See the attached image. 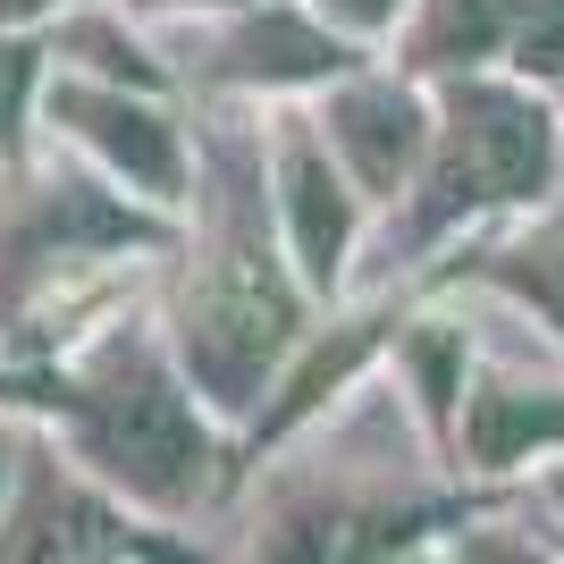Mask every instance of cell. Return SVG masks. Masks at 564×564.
Returning <instances> with one entry per match:
<instances>
[{"label":"cell","mask_w":564,"mask_h":564,"mask_svg":"<svg viewBox=\"0 0 564 564\" xmlns=\"http://www.w3.org/2000/svg\"><path fill=\"white\" fill-rule=\"evenodd\" d=\"M497 279H514L522 295H531V304L547 312V321H564V219H556L547 236H531L522 253H506V261H497Z\"/></svg>","instance_id":"9"},{"label":"cell","mask_w":564,"mask_h":564,"mask_svg":"<svg viewBox=\"0 0 564 564\" xmlns=\"http://www.w3.org/2000/svg\"><path fill=\"white\" fill-rule=\"evenodd\" d=\"M25 9H43V0H0V18H25Z\"/></svg>","instance_id":"13"},{"label":"cell","mask_w":564,"mask_h":564,"mask_svg":"<svg viewBox=\"0 0 564 564\" xmlns=\"http://www.w3.org/2000/svg\"><path fill=\"white\" fill-rule=\"evenodd\" d=\"M59 118H76V127H85V135H94L118 169H135L152 194H177V143H169L161 118L127 110L118 94H85V85H68V94H59Z\"/></svg>","instance_id":"5"},{"label":"cell","mask_w":564,"mask_h":564,"mask_svg":"<svg viewBox=\"0 0 564 564\" xmlns=\"http://www.w3.org/2000/svg\"><path fill=\"white\" fill-rule=\"evenodd\" d=\"M514 59H522V68H540V76H564V0H522Z\"/></svg>","instance_id":"10"},{"label":"cell","mask_w":564,"mask_h":564,"mask_svg":"<svg viewBox=\"0 0 564 564\" xmlns=\"http://www.w3.org/2000/svg\"><path fill=\"white\" fill-rule=\"evenodd\" d=\"M25 76H34V51H0V143L18 135V101H25Z\"/></svg>","instance_id":"11"},{"label":"cell","mask_w":564,"mask_h":564,"mask_svg":"<svg viewBox=\"0 0 564 564\" xmlns=\"http://www.w3.org/2000/svg\"><path fill=\"white\" fill-rule=\"evenodd\" d=\"M337 9H346V18H362V25H371V18H388L397 0H337Z\"/></svg>","instance_id":"12"},{"label":"cell","mask_w":564,"mask_h":564,"mask_svg":"<svg viewBox=\"0 0 564 564\" xmlns=\"http://www.w3.org/2000/svg\"><path fill=\"white\" fill-rule=\"evenodd\" d=\"M547 438H564V397H506V388L471 397V455L480 464H514L522 447H547Z\"/></svg>","instance_id":"7"},{"label":"cell","mask_w":564,"mask_h":564,"mask_svg":"<svg viewBox=\"0 0 564 564\" xmlns=\"http://www.w3.org/2000/svg\"><path fill=\"white\" fill-rule=\"evenodd\" d=\"M76 422H85V447L101 455V471H118L135 497L152 506H186L203 489V430H194L186 397L169 388L143 354H110L85 388H68Z\"/></svg>","instance_id":"1"},{"label":"cell","mask_w":564,"mask_h":564,"mask_svg":"<svg viewBox=\"0 0 564 564\" xmlns=\"http://www.w3.org/2000/svg\"><path fill=\"white\" fill-rule=\"evenodd\" d=\"M286 219H295V253L312 279H329L346 261V194L312 143H286Z\"/></svg>","instance_id":"6"},{"label":"cell","mask_w":564,"mask_h":564,"mask_svg":"<svg viewBox=\"0 0 564 564\" xmlns=\"http://www.w3.org/2000/svg\"><path fill=\"white\" fill-rule=\"evenodd\" d=\"M547 186V118L522 94H489V85H464L455 94V127L447 152L430 169V203L422 228H447L455 212H480V203H514V194Z\"/></svg>","instance_id":"2"},{"label":"cell","mask_w":564,"mask_h":564,"mask_svg":"<svg viewBox=\"0 0 564 564\" xmlns=\"http://www.w3.org/2000/svg\"><path fill=\"white\" fill-rule=\"evenodd\" d=\"M337 143H346V161L362 169V186H397L404 169H413V143H422V110L397 94V85H362V94L337 101Z\"/></svg>","instance_id":"4"},{"label":"cell","mask_w":564,"mask_h":564,"mask_svg":"<svg viewBox=\"0 0 564 564\" xmlns=\"http://www.w3.org/2000/svg\"><path fill=\"white\" fill-rule=\"evenodd\" d=\"M522 25V0H430V25H422V59L447 68V59H480V51L514 43Z\"/></svg>","instance_id":"8"},{"label":"cell","mask_w":564,"mask_h":564,"mask_svg":"<svg viewBox=\"0 0 564 564\" xmlns=\"http://www.w3.org/2000/svg\"><path fill=\"white\" fill-rule=\"evenodd\" d=\"M286 329H295V295L279 286V270L253 245H228L212 261V279L186 295V354L203 371V388L228 404L253 397L261 362L286 346Z\"/></svg>","instance_id":"3"}]
</instances>
